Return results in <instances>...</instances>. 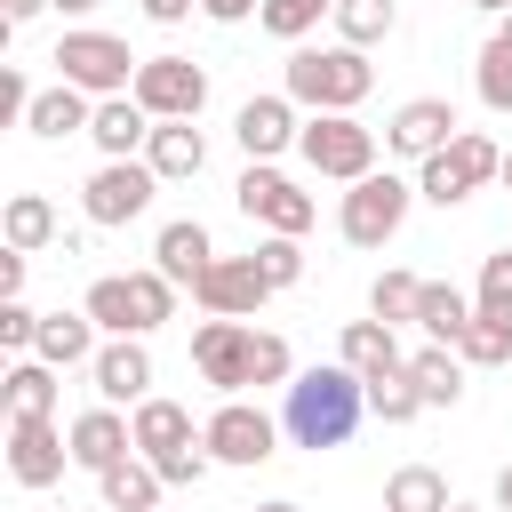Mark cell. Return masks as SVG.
I'll use <instances>...</instances> for the list:
<instances>
[{"instance_id": "1", "label": "cell", "mask_w": 512, "mask_h": 512, "mask_svg": "<svg viewBox=\"0 0 512 512\" xmlns=\"http://www.w3.org/2000/svg\"><path fill=\"white\" fill-rule=\"evenodd\" d=\"M360 408H368V384L344 368V360H328V368H304L296 384H288V440L296 448H344L352 440V424H360Z\"/></svg>"}, {"instance_id": "2", "label": "cell", "mask_w": 512, "mask_h": 512, "mask_svg": "<svg viewBox=\"0 0 512 512\" xmlns=\"http://www.w3.org/2000/svg\"><path fill=\"white\" fill-rule=\"evenodd\" d=\"M368 88H376L368 48H296L288 56V96L304 112H352Z\"/></svg>"}, {"instance_id": "3", "label": "cell", "mask_w": 512, "mask_h": 512, "mask_svg": "<svg viewBox=\"0 0 512 512\" xmlns=\"http://www.w3.org/2000/svg\"><path fill=\"white\" fill-rule=\"evenodd\" d=\"M408 200H416V184H400L392 168H368V176L344 192V208H336V232H344L352 248H384V240L408 224Z\"/></svg>"}, {"instance_id": "4", "label": "cell", "mask_w": 512, "mask_h": 512, "mask_svg": "<svg viewBox=\"0 0 512 512\" xmlns=\"http://www.w3.org/2000/svg\"><path fill=\"white\" fill-rule=\"evenodd\" d=\"M136 64L144 56H128V40H112V32H64L56 40V80H72L88 96H128Z\"/></svg>"}, {"instance_id": "5", "label": "cell", "mask_w": 512, "mask_h": 512, "mask_svg": "<svg viewBox=\"0 0 512 512\" xmlns=\"http://www.w3.org/2000/svg\"><path fill=\"white\" fill-rule=\"evenodd\" d=\"M296 152L312 160V176H336V184H360L376 168V128H360L352 112H312Z\"/></svg>"}, {"instance_id": "6", "label": "cell", "mask_w": 512, "mask_h": 512, "mask_svg": "<svg viewBox=\"0 0 512 512\" xmlns=\"http://www.w3.org/2000/svg\"><path fill=\"white\" fill-rule=\"evenodd\" d=\"M128 96H136L152 120H200V104H208V72H200L192 56H144Z\"/></svg>"}, {"instance_id": "7", "label": "cell", "mask_w": 512, "mask_h": 512, "mask_svg": "<svg viewBox=\"0 0 512 512\" xmlns=\"http://www.w3.org/2000/svg\"><path fill=\"white\" fill-rule=\"evenodd\" d=\"M232 200H240V216L248 224H264V232H312V192H296L280 168H264V160H248L240 168V184H232Z\"/></svg>"}, {"instance_id": "8", "label": "cell", "mask_w": 512, "mask_h": 512, "mask_svg": "<svg viewBox=\"0 0 512 512\" xmlns=\"http://www.w3.org/2000/svg\"><path fill=\"white\" fill-rule=\"evenodd\" d=\"M152 192H160V168L152 160H104L80 200H88V224H136L152 208Z\"/></svg>"}, {"instance_id": "9", "label": "cell", "mask_w": 512, "mask_h": 512, "mask_svg": "<svg viewBox=\"0 0 512 512\" xmlns=\"http://www.w3.org/2000/svg\"><path fill=\"white\" fill-rule=\"evenodd\" d=\"M72 464V432H56V416H8V472L16 488H56Z\"/></svg>"}, {"instance_id": "10", "label": "cell", "mask_w": 512, "mask_h": 512, "mask_svg": "<svg viewBox=\"0 0 512 512\" xmlns=\"http://www.w3.org/2000/svg\"><path fill=\"white\" fill-rule=\"evenodd\" d=\"M192 368L216 384V392H240V384H256L248 368H256V328L248 320H200V336H192Z\"/></svg>"}, {"instance_id": "11", "label": "cell", "mask_w": 512, "mask_h": 512, "mask_svg": "<svg viewBox=\"0 0 512 512\" xmlns=\"http://www.w3.org/2000/svg\"><path fill=\"white\" fill-rule=\"evenodd\" d=\"M192 296H200V312H216V320H256L264 296H272V280L256 272V256H216Z\"/></svg>"}, {"instance_id": "12", "label": "cell", "mask_w": 512, "mask_h": 512, "mask_svg": "<svg viewBox=\"0 0 512 512\" xmlns=\"http://www.w3.org/2000/svg\"><path fill=\"white\" fill-rule=\"evenodd\" d=\"M200 440H208L216 464H264L272 440H280V424H272L264 408H248V400H224V408L200 424Z\"/></svg>"}, {"instance_id": "13", "label": "cell", "mask_w": 512, "mask_h": 512, "mask_svg": "<svg viewBox=\"0 0 512 512\" xmlns=\"http://www.w3.org/2000/svg\"><path fill=\"white\" fill-rule=\"evenodd\" d=\"M456 128H464V120H456V104H448V96H408V104L392 112L384 144H392L400 160H432V152H440Z\"/></svg>"}, {"instance_id": "14", "label": "cell", "mask_w": 512, "mask_h": 512, "mask_svg": "<svg viewBox=\"0 0 512 512\" xmlns=\"http://www.w3.org/2000/svg\"><path fill=\"white\" fill-rule=\"evenodd\" d=\"M88 376H96V392H104L112 408H120V400H152V352H144V336H112V344H96Z\"/></svg>"}, {"instance_id": "15", "label": "cell", "mask_w": 512, "mask_h": 512, "mask_svg": "<svg viewBox=\"0 0 512 512\" xmlns=\"http://www.w3.org/2000/svg\"><path fill=\"white\" fill-rule=\"evenodd\" d=\"M232 136H240V152L248 160H272V152H288L304 128H296V96H248L240 104V120H232Z\"/></svg>"}, {"instance_id": "16", "label": "cell", "mask_w": 512, "mask_h": 512, "mask_svg": "<svg viewBox=\"0 0 512 512\" xmlns=\"http://www.w3.org/2000/svg\"><path fill=\"white\" fill-rule=\"evenodd\" d=\"M64 432H72V464H80V472H104V464H120V456L136 448V424H120V408H112V400H104V408H88V416H72Z\"/></svg>"}, {"instance_id": "17", "label": "cell", "mask_w": 512, "mask_h": 512, "mask_svg": "<svg viewBox=\"0 0 512 512\" xmlns=\"http://www.w3.org/2000/svg\"><path fill=\"white\" fill-rule=\"evenodd\" d=\"M96 152L104 160H136V144H152V112L136 96H96V120H88Z\"/></svg>"}, {"instance_id": "18", "label": "cell", "mask_w": 512, "mask_h": 512, "mask_svg": "<svg viewBox=\"0 0 512 512\" xmlns=\"http://www.w3.org/2000/svg\"><path fill=\"white\" fill-rule=\"evenodd\" d=\"M152 264H160L176 288H200V272L216 264V248H208V224H192V216L160 224V240H152Z\"/></svg>"}, {"instance_id": "19", "label": "cell", "mask_w": 512, "mask_h": 512, "mask_svg": "<svg viewBox=\"0 0 512 512\" xmlns=\"http://www.w3.org/2000/svg\"><path fill=\"white\" fill-rule=\"evenodd\" d=\"M144 160L160 168V184H184V176H200V168H208V136H200L192 120H152Z\"/></svg>"}, {"instance_id": "20", "label": "cell", "mask_w": 512, "mask_h": 512, "mask_svg": "<svg viewBox=\"0 0 512 512\" xmlns=\"http://www.w3.org/2000/svg\"><path fill=\"white\" fill-rule=\"evenodd\" d=\"M336 360L352 368V376H384V368H408L400 360V336H392V320H344V336H336Z\"/></svg>"}, {"instance_id": "21", "label": "cell", "mask_w": 512, "mask_h": 512, "mask_svg": "<svg viewBox=\"0 0 512 512\" xmlns=\"http://www.w3.org/2000/svg\"><path fill=\"white\" fill-rule=\"evenodd\" d=\"M88 120H96V104H88V88H72V80H56V88H40L32 96V136H48V144H64V136H88Z\"/></svg>"}, {"instance_id": "22", "label": "cell", "mask_w": 512, "mask_h": 512, "mask_svg": "<svg viewBox=\"0 0 512 512\" xmlns=\"http://www.w3.org/2000/svg\"><path fill=\"white\" fill-rule=\"evenodd\" d=\"M104 336H152L144 328V304H136V280L128 272H104V280H88V304H80Z\"/></svg>"}, {"instance_id": "23", "label": "cell", "mask_w": 512, "mask_h": 512, "mask_svg": "<svg viewBox=\"0 0 512 512\" xmlns=\"http://www.w3.org/2000/svg\"><path fill=\"white\" fill-rule=\"evenodd\" d=\"M32 352H40L48 368H80V360H96V320H88V312H40Z\"/></svg>"}, {"instance_id": "24", "label": "cell", "mask_w": 512, "mask_h": 512, "mask_svg": "<svg viewBox=\"0 0 512 512\" xmlns=\"http://www.w3.org/2000/svg\"><path fill=\"white\" fill-rule=\"evenodd\" d=\"M96 488H104V504H112V512H152L168 480H160V464H152V456H120V464H104V472H96Z\"/></svg>"}, {"instance_id": "25", "label": "cell", "mask_w": 512, "mask_h": 512, "mask_svg": "<svg viewBox=\"0 0 512 512\" xmlns=\"http://www.w3.org/2000/svg\"><path fill=\"white\" fill-rule=\"evenodd\" d=\"M408 376H416L424 408H456V400H464V352H456V344H424V352H408Z\"/></svg>"}, {"instance_id": "26", "label": "cell", "mask_w": 512, "mask_h": 512, "mask_svg": "<svg viewBox=\"0 0 512 512\" xmlns=\"http://www.w3.org/2000/svg\"><path fill=\"white\" fill-rule=\"evenodd\" d=\"M472 312H480V304H464V288H448V280H424V296H416V328H424L432 344H464Z\"/></svg>"}, {"instance_id": "27", "label": "cell", "mask_w": 512, "mask_h": 512, "mask_svg": "<svg viewBox=\"0 0 512 512\" xmlns=\"http://www.w3.org/2000/svg\"><path fill=\"white\" fill-rule=\"evenodd\" d=\"M0 392H8V416H56V368L40 352H16Z\"/></svg>"}, {"instance_id": "28", "label": "cell", "mask_w": 512, "mask_h": 512, "mask_svg": "<svg viewBox=\"0 0 512 512\" xmlns=\"http://www.w3.org/2000/svg\"><path fill=\"white\" fill-rule=\"evenodd\" d=\"M136 456H168V448H184V440H200L192 432V408H176V400H136Z\"/></svg>"}, {"instance_id": "29", "label": "cell", "mask_w": 512, "mask_h": 512, "mask_svg": "<svg viewBox=\"0 0 512 512\" xmlns=\"http://www.w3.org/2000/svg\"><path fill=\"white\" fill-rule=\"evenodd\" d=\"M456 496H448V480L432 472V464H400L392 480H384V512H448Z\"/></svg>"}, {"instance_id": "30", "label": "cell", "mask_w": 512, "mask_h": 512, "mask_svg": "<svg viewBox=\"0 0 512 512\" xmlns=\"http://www.w3.org/2000/svg\"><path fill=\"white\" fill-rule=\"evenodd\" d=\"M0 232H8V248H48L56 240V208L40 200V192H8V208H0Z\"/></svg>"}, {"instance_id": "31", "label": "cell", "mask_w": 512, "mask_h": 512, "mask_svg": "<svg viewBox=\"0 0 512 512\" xmlns=\"http://www.w3.org/2000/svg\"><path fill=\"white\" fill-rule=\"evenodd\" d=\"M360 384H368V416H384V424H416L424 416V392H416L408 368H384V376H360Z\"/></svg>"}, {"instance_id": "32", "label": "cell", "mask_w": 512, "mask_h": 512, "mask_svg": "<svg viewBox=\"0 0 512 512\" xmlns=\"http://www.w3.org/2000/svg\"><path fill=\"white\" fill-rule=\"evenodd\" d=\"M392 24H400V0H336V32H344V48H376V40H392Z\"/></svg>"}, {"instance_id": "33", "label": "cell", "mask_w": 512, "mask_h": 512, "mask_svg": "<svg viewBox=\"0 0 512 512\" xmlns=\"http://www.w3.org/2000/svg\"><path fill=\"white\" fill-rule=\"evenodd\" d=\"M440 152H448V168L464 176V192H480V184H496V176H504V152H496L488 136H472V128H456Z\"/></svg>"}, {"instance_id": "34", "label": "cell", "mask_w": 512, "mask_h": 512, "mask_svg": "<svg viewBox=\"0 0 512 512\" xmlns=\"http://www.w3.org/2000/svg\"><path fill=\"white\" fill-rule=\"evenodd\" d=\"M472 368H504L512 360V320H496V312H472V328H464V344H456Z\"/></svg>"}, {"instance_id": "35", "label": "cell", "mask_w": 512, "mask_h": 512, "mask_svg": "<svg viewBox=\"0 0 512 512\" xmlns=\"http://www.w3.org/2000/svg\"><path fill=\"white\" fill-rule=\"evenodd\" d=\"M320 16H336V0H264V8H256V24H264L272 40H304Z\"/></svg>"}, {"instance_id": "36", "label": "cell", "mask_w": 512, "mask_h": 512, "mask_svg": "<svg viewBox=\"0 0 512 512\" xmlns=\"http://www.w3.org/2000/svg\"><path fill=\"white\" fill-rule=\"evenodd\" d=\"M256 272H264L272 288H296V280H304V240H296V232H264V240H256Z\"/></svg>"}, {"instance_id": "37", "label": "cell", "mask_w": 512, "mask_h": 512, "mask_svg": "<svg viewBox=\"0 0 512 512\" xmlns=\"http://www.w3.org/2000/svg\"><path fill=\"white\" fill-rule=\"evenodd\" d=\"M416 296H424V280H416V272H376V288H368V312L400 328V320H416Z\"/></svg>"}, {"instance_id": "38", "label": "cell", "mask_w": 512, "mask_h": 512, "mask_svg": "<svg viewBox=\"0 0 512 512\" xmlns=\"http://www.w3.org/2000/svg\"><path fill=\"white\" fill-rule=\"evenodd\" d=\"M480 104L488 112H512V40L504 32L480 48Z\"/></svg>"}, {"instance_id": "39", "label": "cell", "mask_w": 512, "mask_h": 512, "mask_svg": "<svg viewBox=\"0 0 512 512\" xmlns=\"http://www.w3.org/2000/svg\"><path fill=\"white\" fill-rule=\"evenodd\" d=\"M480 312H496V320H512V248H496V256H480V296H472Z\"/></svg>"}, {"instance_id": "40", "label": "cell", "mask_w": 512, "mask_h": 512, "mask_svg": "<svg viewBox=\"0 0 512 512\" xmlns=\"http://www.w3.org/2000/svg\"><path fill=\"white\" fill-rule=\"evenodd\" d=\"M416 200H432V208H456V200H472V192H464V176L448 168V152H432V160H424V176H416Z\"/></svg>"}, {"instance_id": "41", "label": "cell", "mask_w": 512, "mask_h": 512, "mask_svg": "<svg viewBox=\"0 0 512 512\" xmlns=\"http://www.w3.org/2000/svg\"><path fill=\"white\" fill-rule=\"evenodd\" d=\"M152 464H160V480H168V488H192V480H208V464H216V456H208V440H184V448H168V456H152Z\"/></svg>"}, {"instance_id": "42", "label": "cell", "mask_w": 512, "mask_h": 512, "mask_svg": "<svg viewBox=\"0 0 512 512\" xmlns=\"http://www.w3.org/2000/svg\"><path fill=\"white\" fill-rule=\"evenodd\" d=\"M32 336H40V312L24 296H0V344L8 352H32Z\"/></svg>"}, {"instance_id": "43", "label": "cell", "mask_w": 512, "mask_h": 512, "mask_svg": "<svg viewBox=\"0 0 512 512\" xmlns=\"http://www.w3.org/2000/svg\"><path fill=\"white\" fill-rule=\"evenodd\" d=\"M288 368H296L288 344H280L272 328H256V368H248V376H256V384H288Z\"/></svg>"}, {"instance_id": "44", "label": "cell", "mask_w": 512, "mask_h": 512, "mask_svg": "<svg viewBox=\"0 0 512 512\" xmlns=\"http://www.w3.org/2000/svg\"><path fill=\"white\" fill-rule=\"evenodd\" d=\"M264 0H200V16H216V24H240V16H256Z\"/></svg>"}, {"instance_id": "45", "label": "cell", "mask_w": 512, "mask_h": 512, "mask_svg": "<svg viewBox=\"0 0 512 512\" xmlns=\"http://www.w3.org/2000/svg\"><path fill=\"white\" fill-rule=\"evenodd\" d=\"M0 296H24V248L0 256Z\"/></svg>"}, {"instance_id": "46", "label": "cell", "mask_w": 512, "mask_h": 512, "mask_svg": "<svg viewBox=\"0 0 512 512\" xmlns=\"http://www.w3.org/2000/svg\"><path fill=\"white\" fill-rule=\"evenodd\" d=\"M192 8H200V0H144V16H152V24H184Z\"/></svg>"}, {"instance_id": "47", "label": "cell", "mask_w": 512, "mask_h": 512, "mask_svg": "<svg viewBox=\"0 0 512 512\" xmlns=\"http://www.w3.org/2000/svg\"><path fill=\"white\" fill-rule=\"evenodd\" d=\"M40 8H56V0H0V16H8V24H32Z\"/></svg>"}, {"instance_id": "48", "label": "cell", "mask_w": 512, "mask_h": 512, "mask_svg": "<svg viewBox=\"0 0 512 512\" xmlns=\"http://www.w3.org/2000/svg\"><path fill=\"white\" fill-rule=\"evenodd\" d=\"M496 512H512V464L496 472Z\"/></svg>"}, {"instance_id": "49", "label": "cell", "mask_w": 512, "mask_h": 512, "mask_svg": "<svg viewBox=\"0 0 512 512\" xmlns=\"http://www.w3.org/2000/svg\"><path fill=\"white\" fill-rule=\"evenodd\" d=\"M472 8H488V16H512V0H472Z\"/></svg>"}, {"instance_id": "50", "label": "cell", "mask_w": 512, "mask_h": 512, "mask_svg": "<svg viewBox=\"0 0 512 512\" xmlns=\"http://www.w3.org/2000/svg\"><path fill=\"white\" fill-rule=\"evenodd\" d=\"M56 8H64V16H88V8H96V0H56Z\"/></svg>"}, {"instance_id": "51", "label": "cell", "mask_w": 512, "mask_h": 512, "mask_svg": "<svg viewBox=\"0 0 512 512\" xmlns=\"http://www.w3.org/2000/svg\"><path fill=\"white\" fill-rule=\"evenodd\" d=\"M496 184H504V192H512V152H504V176H496Z\"/></svg>"}, {"instance_id": "52", "label": "cell", "mask_w": 512, "mask_h": 512, "mask_svg": "<svg viewBox=\"0 0 512 512\" xmlns=\"http://www.w3.org/2000/svg\"><path fill=\"white\" fill-rule=\"evenodd\" d=\"M256 512H296V504H256Z\"/></svg>"}, {"instance_id": "53", "label": "cell", "mask_w": 512, "mask_h": 512, "mask_svg": "<svg viewBox=\"0 0 512 512\" xmlns=\"http://www.w3.org/2000/svg\"><path fill=\"white\" fill-rule=\"evenodd\" d=\"M448 512H480V504H448Z\"/></svg>"}, {"instance_id": "54", "label": "cell", "mask_w": 512, "mask_h": 512, "mask_svg": "<svg viewBox=\"0 0 512 512\" xmlns=\"http://www.w3.org/2000/svg\"><path fill=\"white\" fill-rule=\"evenodd\" d=\"M504 40H512V16H504Z\"/></svg>"}, {"instance_id": "55", "label": "cell", "mask_w": 512, "mask_h": 512, "mask_svg": "<svg viewBox=\"0 0 512 512\" xmlns=\"http://www.w3.org/2000/svg\"><path fill=\"white\" fill-rule=\"evenodd\" d=\"M96 512H112V504H96Z\"/></svg>"}]
</instances>
